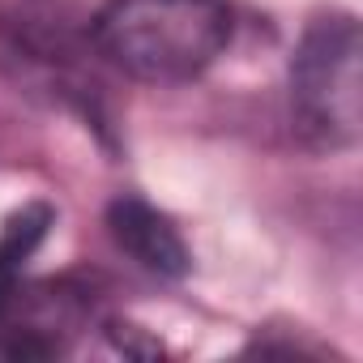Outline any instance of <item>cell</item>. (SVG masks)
Returning a JSON list of instances; mask_svg holds the SVG:
<instances>
[{
  "mask_svg": "<svg viewBox=\"0 0 363 363\" xmlns=\"http://www.w3.org/2000/svg\"><path fill=\"white\" fill-rule=\"evenodd\" d=\"M107 223H111L116 244L141 269H150L158 278H179L189 269V248L179 240V231L154 206H145L141 197H116L111 210H107Z\"/></svg>",
  "mask_w": 363,
  "mask_h": 363,
  "instance_id": "3957f363",
  "label": "cell"
},
{
  "mask_svg": "<svg viewBox=\"0 0 363 363\" xmlns=\"http://www.w3.org/2000/svg\"><path fill=\"white\" fill-rule=\"evenodd\" d=\"M359 22L350 13L312 18L291 60V111L303 137L342 150L359 141Z\"/></svg>",
  "mask_w": 363,
  "mask_h": 363,
  "instance_id": "7a4b0ae2",
  "label": "cell"
},
{
  "mask_svg": "<svg viewBox=\"0 0 363 363\" xmlns=\"http://www.w3.org/2000/svg\"><path fill=\"white\" fill-rule=\"evenodd\" d=\"M94 43L137 82H193L227 52L231 9L223 0H107Z\"/></svg>",
  "mask_w": 363,
  "mask_h": 363,
  "instance_id": "6da1fadb",
  "label": "cell"
}]
</instances>
